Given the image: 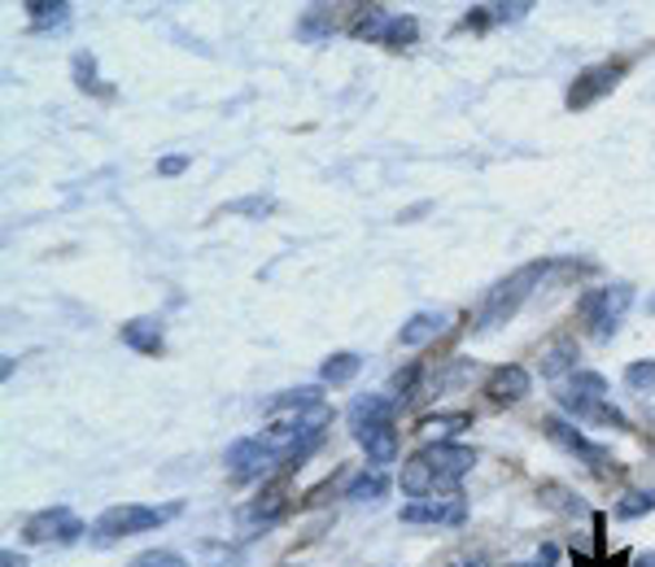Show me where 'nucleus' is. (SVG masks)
<instances>
[{"mask_svg": "<svg viewBox=\"0 0 655 567\" xmlns=\"http://www.w3.org/2000/svg\"><path fill=\"white\" fill-rule=\"evenodd\" d=\"M550 276V262L542 258V262H529V267H520V271H512L507 280H498L489 292H485V301H480L477 310V328L473 332H494V328H503L529 297H534V288Z\"/></svg>", "mask_w": 655, "mask_h": 567, "instance_id": "nucleus-1", "label": "nucleus"}, {"mask_svg": "<svg viewBox=\"0 0 655 567\" xmlns=\"http://www.w3.org/2000/svg\"><path fill=\"white\" fill-rule=\"evenodd\" d=\"M179 515V503L171 507H140V503H122L97 515V524L88 528V541L92 546H115L122 537H136V533H149V528H162L167 519Z\"/></svg>", "mask_w": 655, "mask_h": 567, "instance_id": "nucleus-2", "label": "nucleus"}, {"mask_svg": "<svg viewBox=\"0 0 655 567\" xmlns=\"http://www.w3.org/2000/svg\"><path fill=\"white\" fill-rule=\"evenodd\" d=\"M634 306V288L629 284H607V288H595L577 301V315L586 328H595V337H612L621 315Z\"/></svg>", "mask_w": 655, "mask_h": 567, "instance_id": "nucleus-3", "label": "nucleus"}, {"mask_svg": "<svg viewBox=\"0 0 655 567\" xmlns=\"http://www.w3.org/2000/svg\"><path fill=\"white\" fill-rule=\"evenodd\" d=\"M625 61H598V66H586L573 83H568V97H564V106L568 110H591L595 101L603 97H612L616 88H621V79H625Z\"/></svg>", "mask_w": 655, "mask_h": 567, "instance_id": "nucleus-4", "label": "nucleus"}, {"mask_svg": "<svg viewBox=\"0 0 655 567\" xmlns=\"http://www.w3.org/2000/svg\"><path fill=\"white\" fill-rule=\"evenodd\" d=\"M419 458H424L428 471L437 476V494H441V489H455V485L477 467V450L455 446V441H433V446L419 450Z\"/></svg>", "mask_w": 655, "mask_h": 567, "instance_id": "nucleus-5", "label": "nucleus"}, {"mask_svg": "<svg viewBox=\"0 0 655 567\" xmlns=\"http://www.w3.org/2000/svg\"><path fill=\"white\" fill-rule=\"evenodd\" d=\"M22 537H27V541H61V546H70V541L83 537V524H79L66 507H49L27 519Z\"/></svg>", "mask_w": 655, "mask_h": 567, "instance_id": "nucleus-6", "label": "nucleus"}, {"mask_svg": "<svg viewBox=\"0 0 655 567\" xmlns=\"http://www.w3.org/2000/svg\"><path fill=\"white\" fill-rule=\"evenodd\" d=\"M542 432L555 441V446H564L568 454H577L582 462H591V467H603L612 450L607 446H595V441H586L582 432H577V424H568V419H559V415H550V419H542Z\"/></svg>", "mask_w": 655, "mask_h": 567, "instance_id": "nucleus-7", "label": "nucleus"}, {"mask_svg": "<svg viewBox=\"0 0 655 567\" xmlns=\"http://www.w3.org/2000/svg\"><path fill=\"white\" fill-rule=\"evenodd\" d=\"M224 462L237 471V476H262L267 467H276V458L267 454V446H262V437H240V441H232L228 446V454H224Z\"/></svg>", "mask_w": 655, "mask_h": 567, "instance_id": "nucleus-8", "label": "nucleus"}, {"mask_svg": "<svg viewBox=\"0 0 655 567\" xmlns=\"http://www.w3.org/2000/svg\"><path fill=\"white\" fill-rule=\"evenodd\" d=\"M468 519V507L459 494L441 498V503H411L403 507V524H464Z\"/></svg>", "mask_w": 655, "mask_h": 567, "instance_id": "nucleus-9", "label": "nucleus"}, {"mask_svg": "<svg viewBox=\"0 0 655 567\" xmlns=\"http://www.w3.org/2000/svg\"><path fill=\"white\" fill-rule=\"evenodd\" d=\"M534 389V376L525 371V367H498L489 380H485V397H494L498 406H507V401H525Z\"/></svg>", "mask_w": 655, "mask_h": 567, "instance_id": "nucleus-10", "label": "nucleus"}, {"mask_svg": "<svg viewBox=\"0 0 655 567\" xmlns=\"http://www.w3.org/2000/svg\"><path fill=\"white\" fill-rule=\"evenodd\" d=\"M119 337L127 349H136V354H149V358H158L162 349H167V340H162V324L158 319H149V315H140V319H127L119 328Z\"/></svg>", "mask_w": 655, "mask_h": 567, "instance_id": "nucleus-11", "label": "nucleus"}, {"mask_svg": "<svg viewBox=\"0 0 655 567\" xmlns=\"http://www.w3.org/2000/svg\"><path fill=\"white\" fill-rule=\"evenodd\" d=\"M346 419H350V432H363L371 424H394V401L385 394H363L350 401Z\"/></svg>", "mask_w": 655, "mask_h": 567, "instance_id": "nucleus-12", "label": "nucleus"}, {"mask_svg": "<svg viewBox=\"0 0 655 567\" xmlns=\"http://www.w3.org/2000/svg\"><path fill=\"white\" fill-rule=\"evenodd\" d=\"M573 419H582V424H603V428H621V432H629V419L607 401V397H598V401H559Z\"/></svg>", "mask_w": 655, "mask_h": 567, "instance_id": "nucleus-13", "label": "nucleus"}, {"mask_svg": "<svg viewBox=\"0 0 655 567\" xmlns=\"http://www.w3.org/2000/svg\"><path fill=\"white\" fill-rule=\"evenodd\" d=\"M355 441L367 450L371 462H394L398 458V432H394V424H371V428L355 432Z\"/></svg>", "mask_w": 655, "mask_h": 567, "instance_id": "nucleus-14", "label": "nucleus"}, {"mask_svg": "<svg viewBox=\"0 0 655 567\" xmlns=\"http://www.w3.org/2000/svg\"><path fill=\"white\" fill-rule=\"evenodd\" d=\"M473 428V415L468 410H441V415H428V419H419V437H428V446L433 441H450V432H468Z\"/></svg>", "mask_w": 655, "mask_h": 567, "instance_id": "nucleus-15", "label": "nucleus"}, {"mask_svg": "<svg viewBox=\"0 0 655 567\" xmlns=\"http://www.w3.org/2000/svg\"><path fill=\"white\" fill-rule=\"evenodd\" d=\"M398 485H403V494H407V498H437V476L428 471V462H424L419 454L403 462V476H398Z\"/></svg>", "mask_w": 655, "mask_h": 567, "instance_id": "nucleus-16", "label": "nucleus"}, {"mask_svg": "<svg viewBox=\"0 0 655 567\" xmlns=\"http://www.w3.org/2000/svg\"><path fill=\"white\" fill-rule=\"evenodd\" d=\"M337 31V13L328 4H310L298 18V40L301 44H315V40H328Z\"/></svg>", "mask_w": 655, "mask_h": 567, "instance_id": "nucleus-17", "label": "nucleus"}, {"mask_svg": "<svg viewBox=\"0 0 655 567\" xmlns=\"http://www.w3.org/2000/svg\"><path fill=\"white\" fill-rule=\"evenodd\" d=\"M573 362H577V340L573 337H555L542 349V376H546V380H559Z\"/></svg>", "mask_w": 655, "mask_h": 567, "instance_id": "nucleus-18", "label": "nucleus"}, {"mask_svg": "<svg viewBox=\"0 0 655 567\" xmlns=\"http://www.w3.org/2000/svg\"><path fill=\"white\" fill-rule=\"evenodd\" d=\"M555 397L559 401H598V397H607V380L598 371H573V380L559 385Z\"/></svg>", "mask_w": 655, "mask_h": 567, "instance_id": "nucleus-19", "label": "nucleus"}, {"mask_svg": "<svg viewBox=\"0 0 655 567\" xmlns=\"http://www.w3.org/2000/svg\"><path fill=\"white\" fill-rule=\"evenodd\" d=\"M446 328V315H437V310H419V315H411L407 324H403V332H398V340L411 349V345H424V340H433L437 332Z\"/></svg>", "mask_w": 655, "mask_h": 567, "instance_id": "nucleus-20", "label": "nucleus"}, {"mask_svg": "<svg viewBox=\"0 0 655 567\" xmlns=\"http://www.w3.org/2000/svg\"><path fill=\"white\" fill-rule=\"evenodd\" d=\"M389 494V476L385 471H363L346 485V503H380Z\"/></svg>", "mask_w": 655, "mask_h": 567, "instance_id": "nucleus-21", "label": "nucleus"}, {"mask_svg": "<svg viewBox=\"0 0 655 567\" xmlns=\"http://www.w3.org/2000/svg\"><path fill=\"white\" fill-rule=\"evenodd\" d=\"M389 9H380V4H367V9H358L355 18V36L358 40H385V27H389Z\"/></svg>", "mask_w": 655, "mask_h": 567, "instance_id": "nucleus-22", "label": "nucleus"}, {"mask_svg": "<svg viewBox=\"0 0 655 567\" xmlns=\"http://www.w3.org/2000/svg\"><path fill=\"white\" fill-rule=\"evenodd\" d=\"M358 354H333V358H324V367H319V376H324V385H350L358 376Z\"/></svg>", "mask_w": 655, "mask_h": 567, "instance_id": "nucleus-23", "label": "nucleus"}, {"mask_svg": "<svg viewBox=\"0 0 655 567\" xmlns=\"http://www.w3.org/2000/svg\"><path fill=\"white\" fill-rule=\"evenodd\" d=\"M419 36V22L411 13H394L389 18V27H385V40L380 44H389V49H407V44H416Z\"/></svg>", "mask_w": 655, "mask_h": 567, "instance_id": "nucleus-24", "label": "nucleus"}, {"mask_svg": "<svg viewBox=\"0 0 655 567\" xmlns=\"http://www.w3.org/2000/svg\"><path fill=\"white\" fill-rule=\"evenodd\" d=\"M27 13H31V27H36V31H44V27H66L70 4H66V0H53V4L31 0V4H27Z\"/></svg>", "mask_w": 655, "mask_h": 567, "instance_id": "nucleus-25", "label": "nucleus"}, {"mask_svg": "<svg viewBox=\"0 0 655 567\" xmlns=\"http://www.w3.org/2000/svg\"><path fill=\"white\" fill-rule=\"evenodd\" d=\"M315 401H324L315 385H306V389H289V394L271 397L267 401V415H280V410H306V406H315Z\"/></svg>", "mask_w": 655, "mask_h": 567, "instance_id": "nucleus-26", "label": "nucleus"}, {"mask_svg": "<svg viewBox=\"0 0 655 567\" xmlns=\"http://www.w3.org/2000/svg\"><path fill=\"white\" fill-rule=\"evenodd\" d=\"M655 510V489H634V494H625L621 503H616V515L621 519H638V515H647Z\"/></svg>", "mask_w": 655, "mask_h": 567, "instance_id": "nucleus-27", "label": "nucleus"}, {"mask_svg": "<svg viewBox=\"0 0 655 567\" xmlns=\"http://www.w3.org/2000/svg\"><path fill=\"white\" fill-rule=\"evenodd\" d=\"M625 385H629V389H638V394H655V358H638V362H629Z\"/></svg>", "mask_w": 655, "mask_h": 567, "instance_id": "nucleus-28", "label": "nucleus"}, {"mask_svg": "<svg viewBox=\"0 0 655 567\" xmlns=\"http://www.w3.org/2000/svg\"><path fill=\"white\" fill-rule=\"evenodd\" d=\"M276 210V201L271 197H240V201H228V215H245V219H267Z\"/></svg>", "mask_w": 655, "mask_h": 567, "instance_id": "nucleus-29", "label": "nucleus"}, {"mask_svg": "<svg viewBox=\"0 0 655 567\" xmlns=\"http://www.w3.org/2000/svg\"><path fill=\"white\" fill-rule=\"evenodd\" d=\"M75 79H79L83 92H101V83H97V57L92 53L75 57Z\"/></svg>", "mask_w": 655, "mask_h": 567, "instance_id": "nucleus-30", "label": "nucleus"}, {"mask_svg": "<svg viewBox=\"0 0 655 567\" xmlns=\"http://www.w3.org/2000/svg\"><path fill=\"white\" fill-rule=\"evenodd\" d=\"M131 567H192L176 550H145L140 559H131Z\"/></svg>", "mask_w": 655, "mask_h": 567, "instance_id": "nucleus-31", "label": "nucleus"}, {"mask_svg": "<svg viewBox=\"0 0 655 567\" xmlns=\"http://www.w3.org/2000/svg\"><path fill=\"white\" fill-rule=\"evenodd\" d=\"M416 380H419V367H416V362H411L407 371H398V376H394V389H398V401H407V397H411V389H416Z\"/></svg>", "mask_w": 655, "mask_h": 567, "instance_id": "nucleus-32", "label": "nucleus"}, {"mask_svg": "<svg viewBox=\"0 0 655 567\" xmlns=\"http://www.w3.org/2000/svg\"><path fill=\"white\" fill-rule=\"evenodd\" d=\"M188 167H192V158H188V153H176V158H162V162H158V175L171 179V175H183Z\"/></svg>", "mask_w": 655, "mask_h": 567, "instance_id": "nucleus-33", "label": "nucleus"}, {"mask_svg": "<svg viewBox=\"0 0 655 567\" xmlns=\"http://www.w3.org/2000/svg\"><path fill=\"white\" fill-rule=\"evenodd\" d=\"M555 559H559V550H555V546H542L534 564H507V567H555Z\"/></svg>", "mask_w": 655, "mask_h": 567, "instance_id": "nucleus-34", "label": "nucleus"}, {"mask_svg": "<svg viewBox=\"0 0 655 567\" xmlns=\"http://www.w3.org/2000/svg\"><path fill=\"white\" fill-rule=\"evenodd\" d=\"M0 567H27V555H13V550H4V555H0Z\"/></svg>", "mask_w": 655, "mask_h": 567, "instance_id": "nucleus-35", "label": "nucleus"}, {"mask_svg": "<svg viewBox=\"0 0 655 567\" xmlns=\"http://www.w3.org/2000/svg\"><path fill=\"white\" fill-rule=\"evenodd\" d=\"M629 567H655V550H647V555H634V564Z\"/></svg>", "mask_w": 655, "mask_h": 567, "instance_id": "nucleus-36", "label": "nucleus"}, {"mask_svg": "<svg viewBox=\"0 0 655 567\" xmlns=\"http://www.w3.org/2000/svg\"><path fill=\"white\" fill-rule=\"evenodd\" d=\"M459 567H485V559H473V564H459Z\"/></svg>", "mask_w": 655, "mask_h": 567, "instance_id": "nucleus-37", "label": "nucleus"}, {"mask_svg": "<svg viewBox=\"0 0 655 567\" xmlns=\"http://www.w3.org/2000/svg\"><path fill=\"white\" fill-rule=\"evenodd\" d=\"M647 310H652V315H655V297H652V301H647Z\"/></svg>", "mask_w": 655, "mask_h": 567, "instance_id": "nucleus-38", "label": "nucleus"}]
</instances>
